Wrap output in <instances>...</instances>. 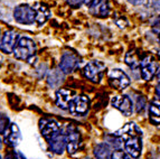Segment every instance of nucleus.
<instances>
[{"label": "nucleus", "mask_w": 160, "mask_h": 159, "mask_svg": "<svg viewBox=\"0 0 160 159\" xmlns=\"http://www.w3.org/2000/svg\"><path fill=\"white\" fill-rule=\"evenodd\" d=\"M3 135V142L10 147H16L22 139L20 130L16 123H9L7 129L5 130Z\"/></svg>", "instance_id": "f8f14e48"}, {"label": "nucleus", "mask_w": 160, "mask_h": 159, "mask_svg": "<svg viewBox=\"0 0 160 159\" xmlns=\"http://www.w3.org/2000/svg\"><path fill=\"white\" fill-rule=\"evenodd\" d=\"M0 159H1V157H0Z\"/></svg>", "instance_id": "473e14b6"}, {"label": "nucleus", "mask_w": 160, "mask_h": 159, "mask_svg": "<svg viewBox=\"0 0 160 159\" xmlns=\"http://www.w3.org/2000/svg\"><path fill=\"white\" fill-rule=\"evenodd\" d=\"M152 30H153L155 33L160 34V16L156 19V21L153 23V25H152Z\"/></svg>", "instance_id": "393cba45"}, {"label": "nucleus", "mask_w": 160, "mask_h": 159, "mask_svg": "<svg viewBox=\"0 0 160 159\" xmlns=\"http://www.w3.org/2000/svg\"><path fill=\"white\" fill-rule=\"evenodd\" d=\"M80 64V59L76 54L72 52H66L62 55L59 62V69L63 73H71L74 71Z\"/></svg>", "instance_id": "9d476101"}, {"label": "nucleus", "mask_w": 160, "mask_h": 159, "mask_svg": "<svg viewBox=\"0 0 160 159\" xmlns=\"http://www.w3.org/2000/svg\"><path fill=\"white\" fill-rule=\"evenodd\" d=\"M159 63L155 57L151 55H146L142 59L141 64H140V69H141V76L146 81H150L152 77L155 76L159 71Z\"/></svg>", "instance_id": "39448f33"}, {"label": "nucleus", "mask_w": 160, "mask_h": 159, "mask_svg": "<svg viewBox=\"0 0 160 159\" xmlns=\"http://www.w3.org/2000/svg\"><path fill=\"white\" fill-rule=\"evenodd\" d=\"M105 65L100 61H92L86 64L84 69H83V74L88 80L91 82L98 83L102 79L104 71H105Z\"/></svg>", "instance_id": "20e7f679"}, {"label": "nucleus", "mask_w": 160, "mask_h": 159, "mask_svg": "<svg viewBox=\"0 0 160 159\" xmlns=\"http://www.w3.org/2000/svg\"><path fill=\"white\" fill-rule=\"evenodd\" d=\"M90 108V100L85 95H78L74 96L72 102L69 103L68 111L76 117H83L88 112Z\"/></svg>", "instance_id": "0eeeda50"}, {"label": "nucleus", "mask_w": 160, "mask_h": 159, "mask_svg": "<svg viewBox=\"0 0 160 159\" xmlns=\"http://www.w3.org/2000/svg\"><path fill=\"white\" fill-rule=\"evenodd\" d=\"M1 65H2V56L0 55V69H1Z\"/></svg>", "instance_id": "c756f323"}, {"label": "nucleus", "mask_w": 160, "mask_h": 159, "mask_svg": "<svg viewBox=\"0 0 160 159\" xmlns=\"http://www.w3.org/2000/svg\"><path fill=\"white\" fill-rule=\"evenodd\" d=\"M13 19L22 25H32L36 23V11L29 5H19L13 10Z\"/></svg>", "instance_id": "7ed1b4c3"}, {"label": "nucleus", "mask_w": 160, "mask_h": 159, "mask_svg": "<svg viewBox=\"0 0 160 159\" xmlns=\"http://www.w3.org/2000/svg\"><path fill=\"white\" fill-rule=\"evenodd\" d=\"M18 40H19V36L16 32H13V30L6 32L2 36L1 43H0V49H1V52H3L6 54L13 53Z\"/></svg>", "instance_id": "9b49d317"}, {"label": "nucleus", "mask_w": 160, "mask_h": 159, "mask_svg": "<svg viewBox=\"0 0 160 159\" xmlns=\"http://www.w3.org/2000/svg\"><path fill=\"white\" fill-rule=\"evenodd\" d=\"M73 99H74V92L71 90H65V89L58 90L55 95L57 106L61 108L62 110H68L69 103L72 102Z\"/></svg>", "instance_id": "4468645a"}, {"label": "nucleus", "mask_w": 160, "mask_h": 159, "mask_svg": "<svg viewBox=\"0 0 160 159\" xmlns=\"http://www.w3.org/2000/svg\"><path fill=\"white\" fill-rule=\"evenodd\" d=\"M159 42H160V34H159Z\"/></svg>", "instance_id": "2f4dec72"}, {"label": "nucleus", "mask_w": 160, "mask_h": 159, "mask_svg": "<svg viewBox=\"0 0 160 159\" xmlns=\"http://www.w3.org/2000/svg\"><path fill=\"white\" fill-rule=\"evenodd\" d=\"M6 159H16V158H15L13 155H7V156H6Z\"/></svg>", "instance_id": "c85d7f7f"}, {"label": "nucleus", "mask_w": 160, "mask_h": 159, "mask_svg": "<svg viewBox=\"0 0 160 159\" xmlns=\"http://www.w3.org/2000/svg\"><path fill=\"white\" fill-rule=\"evenodd\" d=\"M67 3L71 6L76 7V6H80V5H82V3H84V0H67Z\"/></svg>", "instance_id": "a878e982"}, {"label": "nucleus", "mask_w": 160, "mask_h": 159, "mask_svg": "<svg viewBox=\"0 0 160 159\" xmlns=\"http://www.w3.org/2000/svg\"><path fill=\"white\" fill-rule=\"evenodd\" d=\"M34 9L36 11V24L38 26H42L51 17V10L44 3H35Z\"/></svg>", "instance_id": "2eb2a0df"}, {"label": "nucleus", "mask_w": 160, "mask_h": 159, "mask_svg": "<svg viewBox=\"0 0 160 159\" xmlns=\"http://www.w3.org/2000/svg\"><path fill=\"white\" fill-rule=\"evenodd\" d=\"M94 157L95 159H111L112 152L107 143H99L94 148Z\"/></svg>", "instance_id": "6ab92c4d"}, {"label": "nucleus", "mask_w": 160, "mask_h": 159, "mask_svg": "<svg viewBox=\"0 0 160 159\" xmlns=\"http://www.w3.org/2000/svg\"><path fill=\"white\" fill-rule=\"evenodd\" d=\"M1 147H2V142H1V139H0V149H1Z\"/></svg>", "instance_id": "7c9ffc66"}, {"label": "nucleus", "mask_w": 160, "mask_h": 159, "mask_svg": "<svg viewBox=\"0 0 160 159\" xmlns=\"http://www.w3.org/2000/svg\"><path fill=\"white\" fill-rule=\"evenodd\" d=\"M132 157L127 152V151L123 150H115L112 154V158L111 159H131Z\"/></svg>", "instance_id": "4be33fe9"}, {"label": "nucleus", "mask_w": 160, "mask_h": 159, "mask_svg": "<svg viewBox=\"0 0 160 159\" xmlns=\"http://www.w3.org/2000/svg\"><path fill=\"white\" fill-rule=\"evenodd\" d=\"M90 13L95 17H99V18H105V17L109 16L110 13V6L109 1L108 0H102L101 3H96L95 6L88 8Z\"/></svg>", "instance_id": "dca6fc26"}, {"label": "nucleus", "mask_w": 160, "mask_h": 159, "mask_svg": "<svg viewBox=\"0 0 160 159\" xmlns=\"http://www.w3.org/2000/svg\"><path fill=\"white\" fill-rule=\"evenodd\" d=\"M64 80V74L63 72L58 71V69H53L49 72V74L47 76V83L51 85L52 88H57Z\"/></svg>", "instance_id": "412c9836"}, {"label": "nucleus", "mask_w": 160, "mask_h": 159, "mask_svg": "<svg viewBox=\"0 0 160 159\" xmlns=\"http://www.w3.org/2000/svg\"><path fill=\"white\" fill-rule=\"evenodd\" d=\"M39 130L44 138L51 141L59 133V126L55 120L44 118L39 121Z\"/></svg>", "instance_id": "1a4fd4ad"}, {"label": "nucleus", "mask_w": 160, "mask_h": 159, "mask_svg": "<svg viewBox=\"0 0 160 159\" xmlns=\"http://www.w3.org/2000/svg\"><path fill=\"white\" fill-rule=\"evenodd\" d=\"M127 1H129V3H132V5L138 6V5H142V3H143L146 0H127Z\"/></svg>", "instance_id": "bb28decb"}, {"label": "nucleus", "mask_w": 160, "mask_h": 159, "mask_svg": "<svg viewBox=\"0 0 160 159\" xmlns=\"http://www.w3.org/2000/svg\"><path fill=\"white\" fill-rule=\"evenodd\" d=\"M156 93H157V95L160 98V83L157 85V88H156Z\"/></svg>", "instance_id": "cd10ccee"}, {"label": "nucleus", "mask_w": 160, "mask_h": 159, "mask_svg": "<svg viewBox=\"0 0 160 159\" xmlns=\"http://www.w3.org/2000/svg\"><path fill=\"white\" fill-rule=\"evenodd\" d=\"M81 136L76 130H69L66 135V149L69 155H75L80 150Z\"/></svg>", "instance_id": "ddd939ff"}, {"label": "nucleus", "mask_w": 160, "mask_h": 159, "mask_svg": "<svg viewBox=\"0 0 160 159\" xmlns=\"http://www.w3.org/2000/svg\"><path fill=\"white\" fill-rule=\"evenodd\" d=\"M111 103H112V106L114 109L119 110L126 117H130L133 113V103H132V100L128 95H126V94L113 96L112 100H111Z\"/></svg>", "instance_id": "6e6552de"}, {"label": "nucleus", "mask_w": 160, "mask_h": 159, "mask_svg": "<svg viewBox=\"0 0 160 159\" xmlns=\"http://www.w3.org/2000/svg\"><path fill=\"white\" fill-rule=\"evenodd\" d=\"M149 119L153 125H160V101H152L149 106Z\"/></svg>", "instance_id": "aec40b11"}, {"label": "nucleus", "mask_w": 160, "mask_h": 159, "mask_svg": "<svg viewBox=\"0 0 160 159\" xmlns=\"http://www.w3.org/2000/svg\"><path fill=\"white\" fill-rule=\"evenodd\" d=\"M146 105V100L143 96H138V104H137V111L140 112Z\"/></svg>", "instance_id": "b1692460"}, {"label": "nucleus", "mask_w": 160, "mask_h": 159, "mask_svg": "<svg viewBox=\"0 0 160 159\" xmlns=\"http://www.w3.org/2000/svg\"><path fill=\"white\" fill-rule=\"evenodd\" d=\"M49 146H51L53 152L57 155H62L64 149L66 148V136L58 133L55 138H53L49 141Z\"/></svg>", "instance_id": "f3484780"}, {"label": "nucleus", "mask_w": 160, "mask_h": 159, "mask_svg": "<svg viewBox=\"0 0 160 159\" xmlns=\"http://www.w3.org/2000/svg\"><path fill=\"white\" fill-rule=\"evenodd\" d=\"M9 126V120L7 117L5 115H0V133H3L5 132V130L7 129V127Z\"/></svg>", "instance_id": "5701e85b"}, {"label": "nucleus", "mask_w": 160, "mask_h": 159, "mask_svg": "<svg viewBox=\"0 0 160 159\" xmlns=\"http://www.w3.org/2000/svg\"><path fill=\"white\" fill-rule=\"evenodd\" d=\"M109 83L112 88L117 90H124L130 85V79L123 71L119 69H113L108 74Z\"/></svg>", "instance_id": "423d86ee"}, {"label": "nucleus", "mask_w": 160, "mask_h": 159, "mask_svg": "<svg viewBox=\"0 0 160 159\" xmlns=\"http://www.w3.org/2000/svg\"><path fill=\"white\" fill-rule=\"evenodd\" d=\"M117 137L123 142L124 150L132 158H138L142 150V132L133 122L124 125L117 131Z\"/></svg>", "instance_id": "f257e3e1"}, {"label": "nucleus", "mask_w": 160, "mask_h": 159, "mask_svg": "<svg viewBox=\"0 0 160 159\" xmlns=\"http://www.w3.org/2000/svg\"><path fill=\"white\" fill-rule=\"evenodd\" d=\"M142 59H143V57H142L141 54L139 53V52H137V50H130V52L127 53L124 61H126V64L129 67H131V69H137V67L140 66Z\"/></svg>", "instance_id": "a211bd4d"}, {"label": "nucleus", "mask_w": 160, "mask_h": 159, "mask_svg": "<svg viewBox=\"0 0 160 159\" xmlns=\"http://www.w3.org/2000/svg\"><path fill=\"white\" fill-rule=\"evenodd\" d=\"M36 53V44L29 37H20L17 43L13 55L20 61H30Z\"/></svg>", "instance_id": "f03ea898"}]
</instances>
